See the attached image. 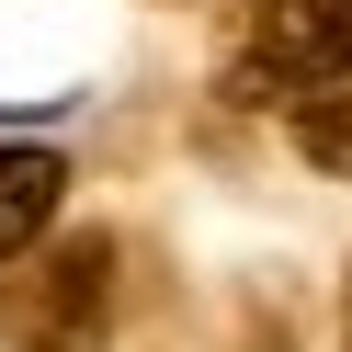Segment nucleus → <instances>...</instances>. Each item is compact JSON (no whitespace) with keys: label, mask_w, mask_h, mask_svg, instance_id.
I'll return each instance as SVG.
<instances>
[{"label":"nucleus","mask_w":352,"mask_h":352,"mask_svg":"<svg viewBox=\"0 0 352 352\" xmlns=\"http://www.w3.org/2000/svg\"><path fill=\"white\" fill-rule=\"evenodd\" d=\"M114 329V239L57 228L23 273H0V352H102Z\"/></svg>","instance_id":"obj_1"},{"label":"nucleus","mask_w":352,"mask_h":352,"mask_svg":"<svg viewBox=\"0 0 352 352\" xmlns=\"http://www.w3.org/2000/svg\"><path fill=\"white\" fill-rule=\"evenodd\" d=\"M57 193H69V160L57 148H0V273H23L57 239Z\"/></svg>","instance_id":"obj_2"},{"label":"nucleus","mask_w":352,"mask_h":352,"mask_svg":"<svg viewBox=\"0 0 352 352\" xmlns=\"http://www.w3.org/2000/svg\"><path fill=\"white\" fill-rule=\"evenodd\" d=\"M296 148H307L318 170H341V182H352V57H341V69H318V91L296 102Z\"/></svg>","instance_id":"obj_3"},{"label":"nucleus","mask_w":352,"mask_h":352,"mask_svg":"<svg viewBox=\"0 0 352 352\" xmlns=\"http://www.w3.org/2000/svg\"><path fill=\"white\" fill-rule=\"evenodd\" d=\"M307 12H318V69H341L352 57V0H307ZM307 91H318V80H307Z\"/></svg>","instance_id":"obj_4"},{"label":"nucleus","mask_w":352,"mask_h":352,"mask_svg":"<svg viewBox=\"0 0 352 352\" xmlns=\"http://www.w3.org/2000/svg\"><path fill=\"white\" fill-rule=\"evenodd\" d=\"M182 12H216V23H228V12H239V0H182Z\"/></svg>","instance_id":"obj_5"}]
</instances>
